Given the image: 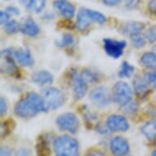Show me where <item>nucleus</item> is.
Instances as JSON below:
<instances>
[{"label":"nucleus","mask_w":156,"mask_h":156,"mask_svg":"<svg viewBox=\"0 0 156 156\" xmlns=\"http://www.w3.org/2000/svg\"><path fill=\"white\" fill-rule=\"evenodd\" d=\"M71 79L74 97L76 99H81L87 92V83L83 79L80 74L77 73H73Z\"/></svg>","instance_id":"obj_11"},{"label":"nucleus","mask_w":156,"mask_h":156,"mask_svg":"<svg viewBox=\"0 0 156 156\" xmlns=\"http://www.w3.org/2000/svg\"><path fill=\"white\" fill-rule=\"evenodd\" d=\"M133 86L136 94L139 97H144L145 95L148 94L150 92V84L145 80V78L138 77L133 81Z\"/></svg>","instance_id":"obj_19"},{"label":"nucleus","mask_w":156,"mask_h":156,"mask_svg":"<svg viewBox=\"0 0 156 156\" xmlns=\"http://www.w3.org/2000/svg\"><path fill=\"white\" fill-rule=\"evenodd\" d=\"M105 21V16L99 12L87 8H81L77 15L76 28L80 30H85L89 27L92 22L102 25Z\"/></svg>","instance_id":"obj_3"},{"label":"nucleus","mask_w":156,"mask_h":156,"mask_svg":"<svg viewBox=\"0 0 156 156\" xmlns=\"http://www.w3.org/2000/svg\"><path fill=\"white\" fill-rule=\"evenodd\" d=\"M144 78L150 86L156 90V71H148L145 74Z\"/></svg>","instance_id":"obj_29"},{"label":"nucleus","mask_w":156,"mask_h":156,"mask_svg":"<svg viewBox=\"0 0 156 156\" xmlns=\"http://www.w3.org/2000/svg\"><path fill=\"white\" fill-rule=\"evenodd\" d=\"M1 57H2V65H1L2 71L8 73L9 74H14L16 73L17 68L13 61L12 50L6 49L3 51L1 53Z\"/></svg>","instance_id":"obj_13"},{"label":"nucleus","mask_w":156,"mask_h":156,"mask_svg":"<svg viewBox=\"0 0 156 156\" xmlns=\"http://www.w3.org/2000/svg\"><path fill=\"white\" fill-rule=\"evenodd\" d=\"M74 43V37L70 34H65L62 36V38L60 39L59 41L56 42L57 46L59 47H67L69 45H71Z\"/></svg>","instance_id":"obj_27"},{"label":"nucleus","mask_w":156,"mask_h":156,"mask_svg":"<svg viewBox=\"0 0 156 156\" xmlns=\"http://www.w3.org/2000/svg\"><path fill=\"white\" fill-rule=\"evenodd\" d=\"M133 72H134V67L127 62H124L122 64L119 75L121 78H129L133 74Z\"/></svg>","instance_id":"obj_23"},{"label":"nucleus","mask_w":156,"mask_h":156,"mask_svg":"<svg viewBox=\"0 0 156 156\" xmlns=\"http://www.w3.org/2000/svg\"><path fill=\"white\" fill-rule=\"evenodd\" d=\"M8 111V105L6 102L5 99L3 97H1L0 99V112H1V116H3L7 114Z\"/></svg>","instance_id":"obj_35"},{"label":"nucleus","mask_w":156,"mask_h":156,"mask_svg":"<svg viewBox=\"0 0 156 156\" xmlns=\"http://www.w3.org/2000/svg\"><path fill=\"white\" fill-rule=\"evenodd\" d=\"M112 93L115 102L122 106L128 104L132 100L133 92L129 85L125 82L116 83L113 87Z\"/></svg>","instance_id":"obj_5"},{"label":"nucleus","mask_w":156,"mask_h":156,"mask_svg":"<svg viewBox=\"0 0 156 156\" xmlns=\"http://www.w3.org/2000/svg\"><path fill=\"white\" fill-rule=\"evenodd\" d=\"M125 1V6L129 9H134L139 6L141 0H124Z\"/></svg>","instance_id":"obj_33"},{"label":"nucleus","mask_w":156,"mask_h":156,"mask_svg":"<svg viewBox=\"0 0 156 156\" xmlns=\"http://www.w3.org/2000/svg\"><path fill=\"white\" fill-rule=\"evenodd\" d=\"M149 12L156 18V0H150L147 5Z\"/></svg>","instance_id":"obj_32"},{"label":"nucleus","mask_w":156,"mask_h":156,"mask_svg":"<svg viewBox=\"0 0 156 156\" xmlns=\"http://www.w3.org/2000/svg\"><path fill=\"white\" fill-rule=\"evenodd\" d=\"M7 12L10 14H12V15H20V10L18 9L16 7H14V6H9L7 8Z\"/></svg>","instance_id":"obj_39"},{"label":"nucleus","mask_w":156,"mask_h":156,"mask_svg":"<svg viewBox=\"0 0 156 156\" xmlns=\"http://www.w3.org/2000/svg\"><path fill=\"white\" fill-rule=\"evenodd\" d=\"M20 27L21 25H19L17 21L13 20V21H9L6 25H4V30L6 31V33L9 34H14L20 30Z\"/></svg>","instance_id":"obj_26"},{"label":"nucleus","mask_w":156,"mask_h":156,"mask_svg":"<svg viewBox=\"0 0 156 156\" xmlns=\"http://www.w3.org/2000/svg\"><path fill=\"white\" fill-rule=\"evenodd\" d=\"M132 43H133V46L136 48H141L144 47L146 44V39L145 38L144 34H134V35L130 37Z\"/></svg>","instance_id":"obj_24"},{"label":"nucleus","mask_w":156,"mask_h":156,"mask_svg":"<svg viewBox=\"0 0 156 156\" xmlns=\"http://www.w3.org/2000/svg\"><path fill=\"white\" fill-rule=\"evenodd\" d=\"M83 156H105L102 151L98 149H89Z\"/></svg>","instance_id":"obj_31"},{"label":"nucleus","mask_w":156,"mask_h":156,"mask_svg":"<svg viewBox=\"0 0 156 156\" xmlns=\"http://www.w3.org/2000/svg\"><path fill=\"white\" fill-rule=\"evenodd\" d=\"M89 98L95 105L103 108L110 104L111 97L109 90L105 87H97L91 91Z\"/></svg>","instance_id":"obj_7"},{"label":"nucleus","mask_w":156,"mask_h":156,"mask_svg":"<svg viewBox=\"0 0 156 156\" xmlns=\"http://www.w3.org/2000/svg\"><path fill=\"white\" fill-rule=\"evenodd\" d=\"M106 127L111 132H126L129 128V123L122 115H114L107 119Z\"/></svg>","instance_id":"obj_10"},{"label":"nucleus","mask_w":156,"mask_h":156,"mask_svg":"<svg viewBox=\"0 0 156 156\" xmlns=\"http://www.w3.org/2000/svg\"><path fill=\"white\" fill-rule=\"evenodd\" d=\"M146 27V25L141 21H128L122 26V33L127 34L129 37L141 34Z\"/></svg>","instance_id":"obj_15"},{"label":"nucleus","mask_w":156,"mask_h":156,"mask_svg":"<svg viewBox=\"0 0 156 156\" xmlns=\"http://www.w3.org/2000/svg\"><path fill=\"white\" fill-rule=\"evenodd\" d=\"M24 7L34 13L41 12L46 6V0H20Z\"/></svg>","instance_id":"obj_18"},{"label":"nucleus","mask_w":156,"mask_h":156,"mask_svg":"<svg viewBox=\"0 0 156 156\" xmlns=\"http://www.w3.org/2000/svg\"><path fill=\"white\" fill-rule=\"evenodd\" d=\"M51 154V149L49 146V141L46 136H41L37 142V154L38 156H49Z\"/></svg>","instance_id":"obj_22"},{"label":"nucleus","mask_w":156,"mask_h":156,"mask_svg":"<svg viewBox=\"0 0 156 156\" xmlns=\"http://www.w3.org/2000/svg\"><path fill=\"white\" fill-rule=\"evenodd\" d=\"M151 156H156V149H155V150H154V151H152V153H151Z\"/></svg>","instance_id":"obj_41"},{"label":"nucleus","mask_w":156,"mask_h":156,"mask_svg":"<svg viewBox=\"0 0 156 156\" xmlns=\"http://www.w3.org/2000/svg\"><path fill=\"white\" fill-rule=\"evenodd\" d=\"M110 148L114 156H126L130 151L128 141L120 136H117L111 139Z\"/></svg>","instance_id":"obj_9"},{"label":"nucleus","mask_w":156,"mask_h":156,"mask_svg":"<svg viewBox=\"0 0 156 156\" xmlns=\"http://www.w3.org/2000/svg\"><path fill=\"white\" fill-rule=\"evenodd\" d=\"M20 31L24 34L30 36V37H35L40 32V29L38 24L36 23L33 19L28 18L21 25Z\"/></svg>","instance_id":"obj_16"},{"label":"nucleus","mask_w":156,"mask_h":156,"mask_svg":"<svg viewBox=\"0 0 156 156\" xmlns=\"http://www.w3.org/2000/svg\"><path fill=\"white\" fill-rule=\"evenodd\" d=\"M144 36L146 38V41L150 44H156V25L151 26L149 27L148 30L145 32Z\"/></svg>","instance_id":"obj_25"},{"label":"nucleus","mask_w":156,"mask_h":156,"mask_svg":"<svg viewBox=\"0 0 156 156\" xmlns=\"http://www.w3.org/2000/svg\"><path fill=\"white\" fill-rule=\"evenodd\" d=\"M13 57H15L19 64L22 66H30L34 64V60L29 49L20 48L13 51Z\"/></svg>","instance_id":"obj_14"},{"label":"nucleus","mask_w":156,"mask_h":156,"mask_svg":"<svg viewBox=\"0 0 156 156\" xmlns=\"http://www.w3.org/2000/svg\"><path fill=\"white\" fill-rule=\"evenodd\" d=\"M52 149L55 156H80V144L70 136L56 137L52 142Z\"/></svg>","instance_id":"obj_2"},{"label":"nucleus","mask_w":156,"mask_h":156,"mask_svg":"<svg viewBox=\"0 0 156 156\" xmlns=\"http://www.w3.org/2000/svg\"><path fill=\"white\" fill-rule=\"evenodd\" d=\"M32 81L38 86H45L53 82V76L47 70H38L33 73Z\"/></svg>","instance_id":"obj_17"},{"label":"nucleus","mask_w":156,"mask_h":156,"mask_svg":"<svg viewBox=\"0 0 156 156\" xmlns=\"http://www.w3.org/2000/svg\"><path fill=\"white\" fill-rule=\"evenodd\" d=\"M43 98L48 110H56L65 102V96L61 90L56 87H48L43 92Z\"/></svg>","instance_id":"obj_4"},{"label":"nucleus","mask_w":156,"mask_h":156,"mask_svg":"<svg viewBox=\"0 0 156 156\" xmlns=\"http://www.w3.org/2000/svg\"><path fill=\"white\" fill-rule=\"evenodd\" d=\"M153 51H154L156 53V44H154V46H153Z\"/></svg>","instance_id":"obj_42"},{"label":"nucleus","mask_w":156,"mask_h":156,"mask_svg":"<svg viewBox=\"0 0 156 156\" xmlns=\"http://www.w3.org/2000/svg\"><path fill=\"white\" fill-rule=\"evenodd\" d=\"M9 13L8 12H4V11H1L0 12V22L1 25H6L9 21Z\"/></svg>","instance_id":"obj_34"},{"label":"nucleus","mask_w":156,"mask_h":156,"mask_svg":"<svg viewBox=\"0 0 156 156\" xmlns=\"http://www.w3.org/2000/svg\"><path fill=\"white\" fill-rule=\"evenodd\" d=\"M103 42L105 52L115 59H118L123 55V49L127 45L125 41H119L112 38H105Z\"/></svg>","instance_id":"obj_8"},{"label":"nucleus","mask_w":156,"mask_h":156,"mask_svg":"<svg viewBox=\"0 0 156 156\" xmlns=\"http://www.w3.org/2000/svg\"><path fill=\"white\" fill-rule=\"evenodd\" d=\"M56 10L67 20H71L75 14V8L68 0H56L53 3Z\"/></svg>","instance_id":"obj_12"},{"label":"nucleus","mask_w":156,"mask_h":156,"mask_svg":"<svg viewBox=\"0 0 156 156\" xmlns=\"http://www.w3.org/2000/svg\"><path fill=\"white\" fill-rule=\"evenodd\" d=\"M15 114L21 118H31L38 113L48 111L43 97L35 92H29L15 105Z\"/></svg>","instance_id":"obj_1"},{"label":"nucleus","mask_w":156,"mask_h":156,"mask_svg":"<svg viewBox=\"0 0 156 156\" xmlns=\"http://www.w3.org/2000/svg\"><path fill=\"white\" fill-rule=\"evenodd\" d=\"M141 133L148 141H154L156 139V119L147 121L141 127Z\"/></svg>","instance_id":"obj_21"},{"label":"nucleus","mask_w":156,"mask_h":156,"mask_svg":"<svg viewBox=\"0 0 156 156\" xmlns=\"http://www.w3.org/2000/svg\"><path fill=\"white\" fill-rule=\"evenodd\" d=\"M141 63L150 71H156V53L154 51H147L141 56Z\"/></svg>","instance_id":"obj_20"},{"label":"nucleus","mask_w":156,"mask_h":156,"mask_svg":"<svg viewBox=\"0 0 156 156\" xmlns=\"http://www.w3.org/2000/svg\"><path fill=\"white\" fill-rule=\"evenodd\" d=\"M14 156H33L31 151L27 148L19 149L15 153Z\"/></svg>","instance_id":"obj_36"},{"label":"nucleus","mask_w":156,"mask_h":156,"mask_svg":"<svg viewBox=\"0 0 156 156\" xmlns=\"http://www.w3.org/2000/svg\"><path fill=\"white\" fill-rule=\"evenodd\" d=\"M56 125L61 130L76 133L80 128V120L73 113H66L56 119Z\"/></svg>","instance_id":"obj_6"},{"label":"nucleus","mask_w":156,"mask_h":156,"mask_svg":"<svg viewBox=\"0 0 156 156\" xmlns=\"http://www.w3.org/2000/svg\"><path fill=\"white\" fill-rule=\"evenodd\" d=\"M123 107L124 108V111L126 113H128V114H133V113L136 112L137 110H138V105H137V104L133 102L132 101L128 104H127V105H123Z\"/></svg>","instance_id":"obj_30"},{"label":"nucleus","mask_w":156,"mask_h":156,"mask_svg":"<svg viewBox=\"0 0 156 156\" xmlns=\"http://www.w3.org/2000/svg\"><path fill=\"white\" fill-rule=\"evenodd\" d=\"M83 80L87 83H93L97 81V74L94 72L91 71V70H84L83 73L80 74Z\"/></svg>","instance_id":"obj_28"},{"label":"nucleus","mask_w":156,"mask_h":156,"mask_svg":"<svg viewBox=\"0 0 156 156\" xmlns=\"http://www.w3.org/2000/svg\"><path fill=\"white\" fill-rule=\"evenodd\" d=\"M0 156H12V151L8 146H2L0 150Z\"/></svg>","instance_id":"obj_38"},{"label":"nucleus","mask_w":156,"mask_h":156,"mask_svg":"<svg viewBox=\"0 0 156 156\" xmlns=\"http://www.w3.org/2000/svg\"><path fill=\"white\" fill-rule=\"evenodd\" d=\"M9 132H10V127L8 125V123L4 122V123H2L1 124V136H2V137L6 136Z\"/></svg>","instance_id":"obj_37"},{"label":"nucleus","mask_w":156,"mask_h":156,"mask_svg":"<svg viewBox=\"0 0 156 156\" xmlns=\"http://www.w3.org/2000/svg\"><path fill=\"white\" fill-rule=\"evenodd\" d=\"M103 3L107 6H115L118 5L120 3L121 0H102Z\"/></svg>","instance_id":"obj_40"}]
</instances>
